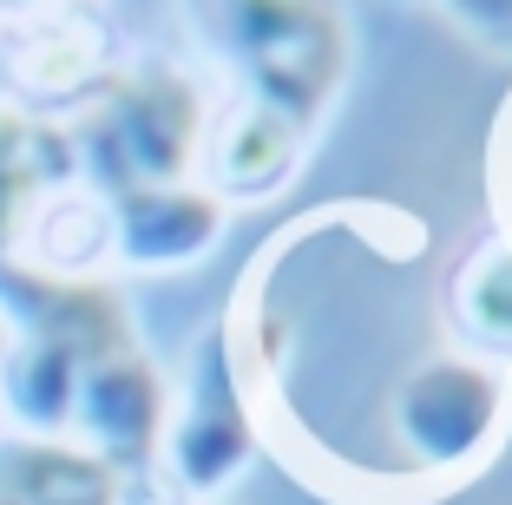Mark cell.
<instances>
[{
    "mask_svg": "<svg viewBox=\"0 0 512 505\" xmlns=\"http://www.w3.org/2000/svg\"><path fill=\"white\" fill-rule=\"evenodd\" d=\"M434 7L467 33L473 46L506 53V60H512V0H434Z\"/></svg>",
    "mask_w": 512,
    "mask_h": 505,
    "instance_id": "cell-10",
    "label": "cell"
},
{
    "mask_svg": "<svg viewBox=\"0 0 512 505\" xmlns=\"http://www.w3.org/2000/svg\"><path fill=\"white\" fill-rule=\"evenodd\" d=\"M53 7H66V0H0V14H27V20L53 14Z\"/></svg>",
    "mask_w": 512,
    "mask_h": 505,
    "instance_id": "cell-11",
    "label": "cell"
},
{
    "mask_svg": "<svg viewBox=\"0 0 512 505\" xmlns=\"http://www.w3.org/2000/svg\"><path fill=\"white\" fill-rule=\"evenodd\" d=\"M512 374L486 355H434L394 387V446L414 473H467L506 433Z\"/></svg>",
    "mask_w": 512,
    "mask_h": 505,
    "instance_id": "cell-3",
    "label": "cell"
},
{
    "mask_svg": "<svg viewBox=\"0 0 512 505\" xmlns=\"http://www.w3.org/2000/svg\"><path fill=\"white\" fill-rule=\"evenodd\" d=\"M0 505H125V486L73 440L0 433Z\"/></svg>",
    "mask_w": 512,
    "mask_h": 505,
    "instance_id": "cell-8",
    "label": "cell"
},
{
    "mask_svg": "<svg viewBox=\"0 0 512 505\" xmlns=\"http://www.w3.org/2000/svg\"><path fill=\"white\" fill-rule=\"evenodd\" d=\"M66 191H79L66 125L27 105H0V269H20L46 210Z\"/></svg>",
    "mask_w": 512,
    "mask_h": 505,
    "instance_id": "cell-6",
    "label": "cell"
},
{
    "mask_svg": "<svg viewBox=\"0 0 512 505\" xmlns=\"http://www.w3.org/2000/svg\"><path fill=\"white\" fill-rule=\"evenodd\" d=\"M224 217L230 204L211 197L197 178L184 184H151V191H132V197H112L106 204V237H112V256L132 269H184V263H204L224 237Z\"/></svg>",
    "mask_w": 512,
    "mask_h": 505,
    "instance_id": "cell-7",
    "label": "cell"
},
{
    "mask_svg": "<svg viewBox=\"0 0 512 505\" xmlns=\"http://www.w3.org/2000/svg\"><path fill=\"white\" fill-rule=\"evenodd\" d=\"M184 20L237 86L230 119L296 151L348 86V0H184Z\"/></svg>",
    "mask_w": 512,
    "mask_h": 505,
    "instance_id": "cell-1",
    "label": "cell"
},
{
    "mask_svg": "<svg viewBox=\"0 0 512 505\" xmlns=\"http://www.w3.org/2000/svg\"><path fill=\"white\" fill-rule=\"evenodd\" d=\"M453 315L460 335L486 355H512V250L506 243H480L453 283Z\"/></svg>",
    "mask_w": 512,
    "mask_h": 505,
    "instance_id": "cell-9",
    "label": "cell"
},
{
    "mask_svg": "<svg viewBox=\"0 0 512 505\" xmlns=\"http://www.w3.org/2000/svg\"><path fill=\"white\" fill-rule=\"evenodd\" d=\"M204 125H211V105L191 73H178L171 60H132L92 79V92L66 119V145H73L79 184L112 204L151 184L191 178Z\"/></svg>",
    "mask_w": 512,
    "mask_h": 505,
    "instance_id": "cell-2",
    "label": "cell"
},
{
    "mask_svg": "<svg viewBox=\"0 0 512 505\" xmlns=\"http://www.w3.org/2000/svg\"><path fill=\"white\" fill-rule=\"evenodd\" d=\"M250 453H256V420H250V401H243V381H237V355H230L224 328H211L191 355L184 401L165 414L158 460H165L171 486H178L184 499L217 505V492L237 486Z\"/></svg>",
    "mask_w": 512,
    "mask_h": 505,
    "instance_id": "cell-4",
    "label": "cell"
},
{
    "mask_svg": "<svg viewBox=\"0 0 512 505\" xmlns=\"http://www.w3.org/2000/svg\"><path fill=\"white\" fill-rule=\"evenodd\" d=\"M165 414H171L165 374L151 368L145 348H119L99 368H86L66 440L86 446L92 460H106L119 479H145L158 460V440H165Z\"/></svg>",
    "mask_w": 512,
    "mask_h": 505,
    "instance_id": "cell-5",
    "label": "cell"
}]
</instances>
